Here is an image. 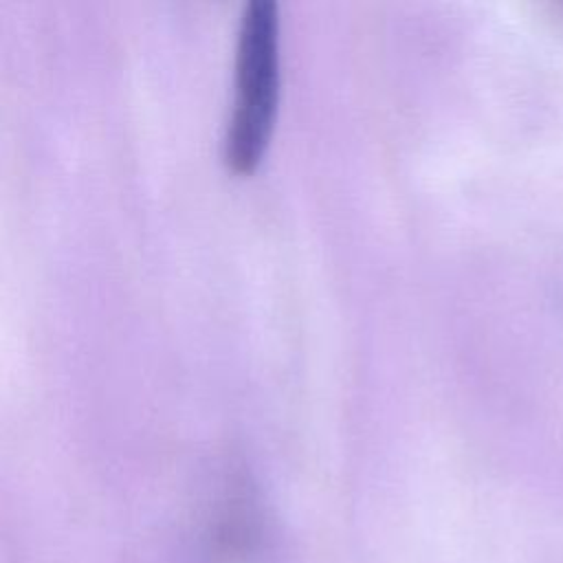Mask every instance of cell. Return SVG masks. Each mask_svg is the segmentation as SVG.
Segmentation results:
<instances>
[{"mask_svg": "<svg viewBox=\"0 0 563 563\" xmlns=\"http://www.w3.org/2000/svg\"><path fill=\"white\" fill-rule=\"evenodd\" d=\"M235 101L224 136V158L235 172L257 165L277 110L279 53L277 7L271 0H253L244 7L238 35Z\"/></svg>", "mask_w": 563, "mask_h": 563, "instance_id": "cell-1", "label": "cell"}]
</instances>
